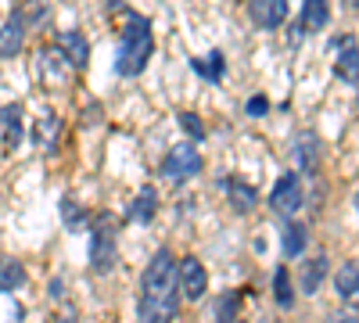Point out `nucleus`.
Listing matches in <instances>:
<instances>
[{
  "instance_id": "nucleus-30",
  "label": "nucleus",
  "mask_w": 359,
  "mask_h": 323,
  "mask_svg": "<svg viewBox=\"0 0 359 323\" xmlns=\"http://www.w3.org/2000/svg\"><path fill=\"white\" fill-rule=\"evenodd\" d=\"M54 323H79V316H76L72 309H65V312H57V316H54Z\"/></svg>"
},
{
  "instance_id": "nucleus-9",
  "label": "nucleus",
  "mask_w": 359,
  "mask_h": 323,
  "mask_svg": "<svg viewBox=\"0 0 359 323\" xmlns=\"http://www.w3.org/2000/svg\"><path fill=\"white\" fill-rule=\"evenodd\" d=\"M327 22H331V4L327 0H302V15H298V25L291 29V43H298L306 33H320Z\"/></svg>"
},
{
  "instance_id": "nucleus-19",
  "label": "nucleus",
  "mask_w": 359,
  "mask_h": 323,
  "mask_svg": "<svg viewBox=\"0 0 359 323\" xmlns=\"http://www.w3.org/2000/svg\"><path fill=\"white\" fill-rule=\"evenodd\" d=\"M280 248H284V255L287 259H298L306 252V245H309V230H306V223H294V219H284V226H280Z\"/></svg>"
},
{
  "instance_id": "nucleus-17",
  "label": "nucleus",
  "mask_w": 359,
  "mask_h": 323,
  "mask_svg": "<svg viewBox=\"0 0 359 323\" xmlns=\"http://www.w3.org/2000/svg\"><path fill=\"white\" fill-rule=\"evenodd\" d=\"M327 273H331V259H327V255H316V259L302 262V277H298V291H302V295H316L320 284L327 280Z\"/></svg>"
},
{
  "instance_id": "nucleus-12",
  "label": "nucleus",
  "mask_w": 359,
  "mask_h": 323,
  "mask_svg": "<svg viewBox=\"0 0 359 323\" xmlns=\"http://www.w3.org/2000/svg\"><path fill=\"white\" fill-rule=\"evenodd\" d=\"M334 47H338L334 76H338L341 83L355 86V83H359V47H355V40H352V36H338V40H334Z\"/></svg>"
},
{
  "instance_id": "nucleus-31",
  "label": "nucleus",
  "mask_w": 359,
  "mask_h": 323,
  "mask_svg": "<svg viewBox=\"0 0 359 323\" xmlns=\"http://www.w3.org/2000/svg\"><path fill=\"white\" fill-rule=\"evenodd\" d=\"M62 291H65L62 277H54V280H50V295H54V298H62Z\"/></svg>"
},
{
  "instance_id": "nucleus-14",
  "label": "nucleus",
  "mask_w": 359,
  "mask_h": 323,
  "mask_svg": "<svg viewBox=\"0 0 359 323\" xmlns=\"http://www.w3.org/2000/svg\"><path fill=\"white\" fill-rule=\"evenodd\" d=\"M57 50L65 54V62L72 65V72H83L86 65H90V43H86V36L83 33H62L57 36Z\"/></svg>"
},
{
  "instance_id": "nucleus-15",
  "label": "nucleus",
  "mask_w": 359,
  "mask_h": 323,
  "mask_svg": "<svg viewBox=\"0 0 359 323\" xmlns=\"http://www.w3.org/2000/svg\"><path fill=\"white\" fill-rule=\"evenodd\" d=\"M320 158H323V144L313 133L294 137V162H298V169H302V176H313L320 169Z\"/></svg>"
},
{
  "instance_id": "nucleus-3",
  "label": "nucleus",
  "mask_w": 359,
  "mask_h": 323,
  "mask_svg": "<svg viewBox=\"0 0 359 323\" xmlns=\"http://www.w3.org/2000/svg\"><path fill=\"white\" fill-rule=\"evenodd\" d=\"M115 259H118V248H115V219L101 212V219L94 223V233H90V266L94 273H111L115 270Z\"/></svg>"
},
{
  "instance_id": "nucleus-5",
  "label": "nucleus",
  "mask_w": 359,
  "mask_h": 323,
  "mask_svg": "<svg viewBox=\"0 0 359 323\" xmlns=\"http://www.w3.org/2000/svg\"><path fill=\"white\" fill-rule=\"evenodd\" d=\"M302 176L298 172H284L280 180L273 184V191H269V209H273L280 219H291L298 209H302Z\"/></svg>"
},
{
  "instance_id": "nucleus-1",
  "label": "nucleus",
  "mask_w": 359,
  "mask_h": 323,
  "mask_svg": "<svg viewBox=\"0 0 359 323\" xmlns=\"http://www.w3.org/2000/svg\"><path fill=\"white\" fill-rule=\"evenodd\" d=\"M180 259L169 248H158L140 277V323H169L180 309V284H176Z\"/></svg>"
},
{
  "instance_id": "nucleus-22",
  "label": "nucleus",
  "mask_w": 359,
  "mask_h": 323,
  "mask_svg": "<svg viewBox=\"0 0 359 323\" xmlns=\"http://www.w3.org/2000/svg\"><path fill=\"white\" fill-rule=\"evenodd\" d=\"M334 291L345 302L359 305V262H345V266L334 273Z\"/></svg>"
},
{
  "instance_id": "nucleus-28",
  "label": "nucleus",
  "mask_w": 359,
  "mask_h": 323,
  "mask_svg": "<svg viewBox=\"0 0 359 323\" xmlns=\"http://www.w3.org/2000/svg\"><path fill=\"white\" fill-rule=\"evenodd\" d=\"M245 111L252 115V119H262V115L269 111V101H266V97L259 94V97H252V101H248V108H245Z\"/></svg>"
},
{
  "instance_id": "nucleus-11",
  "label": "nucleus",
  "mask_w": 359,
  "mask_h": 323,
  "mask_svg": "<svg viewBox=\"0 0 359 323\" xmlns=\"http://www.w3.org/2000/svg\"><path fill=\"white\" fill-rule=\"evenodd\" d=\"M25 22H22V11H15V15H8V22L0 25V57L4 62H11V57H18L22 50H25Z\"/></svg>"
},
{
  "instance_id": "nucleus-29",
  "label": "nucleus",
  "mask_w": 359,
  "mask_h": 323,
  "mask_svg": "<svg viewBox=\"0 0 359 323\" xmlns=\"http://www.w3.org/2000/svg\"><path fill=\"white\" fill-rule=\"evenodd\" d=\"M323 323H359V316L352 309H338V312H327Z\"/></svg>"
},
{
  "instance_id": "nucleus-16",
  "label": "nucleus",
  "mask_w": 359,
  "mask_h": 323,
  "mask_svg": "<svg viewBox=\"0 0 359 323\" xmlns=\"http://www.w3.org/2000/svg\"><path fill=\"white\" fill-rule=\"evenodd\" d=\"M155 212H158V191H155V187H140L137 198L130 201V209H126V219L147 226V223L155 219Z\"/></svg>"
},
{
  "instance_id": "nucleus-2",
  "label": "nucleus",
  "mask_w": 359,
  "mask_h": 323,
  "mask_svg": "<svg viewBox=\"0 0 359 323\" xmlns=\"http://www.w3.org/2000/svg\"><path fill=\"white\" fill-rule=\"evenodd\" d=\"M151 54H155L151 22L137 11H130L126 25H123V40H118V50H115V76L137 79L147 69V62H151Z\"/></svg>"
},
{
  "instance_id": "nucleus-4",
  "label": "nucleus",
  "mask_w": 359,
  "mask_h": 323,
  "mask_svg": "<svg viewBox=\"0 0 359 323\" xmlns=\"http://www.w3.org/2000/svg\"><path fill=\"white\" fill-rule=\"evenodd\" d=\"M201 169H205V162H201L194 144H176V148L165 155L158 172H162V180H169V184H187V180H194Z\"/></svg>"
},
{
  "instance_id": "nucleus-33",
  "label": "nucleus",
  "mask_w": 359,
  "mask_h": 323,
  "mask_svg": "<svg viewBox=\"0 0 359 323\" xmlns=\"http://www.w3.org/2000/svg\"><path fill=\"white\" fill-rule=\"evenodd\" d=\"M237 323H245V319H237Z\"/></svg>"
},
{
  "instance_id": "nucleus-26",
  "label": "nucleus",
  "mask_w": 359,
  "mask_h": 323,
  "mask_svg": "<svg viewBox=\"0 0 359 323\" xmlns=\"http://www.w3.org/2000/svg\"><path fill=\"white\" fill-rule=\"evenodd\" d=\"M62 223H65L69 230H86V226H90V216L83 212V205H76L72 198H65V201H62Z\"/></svg>"
},
{
  "instance_id": "nucleus-18",
  "label": "nucleus",
  "mask_w": 359,
  "mask_h": 323,
  "mask_svg": "<svg viewBox=\"0 0 359 323\" xmlns=\"http://www.w3.org/2000/svg\"><path fill=\"white\" fill-rule=\"evenodd\" d=\"M223 191H226V198H230V205H233V212H241V216L252 212L255 201H259L255 187L245 184V180H237V176H226V180H223Z\"/></svg>"
},
{
  "instance_id": "nucleus-32",
  "label": "nucleus",
  "mask_w": 359,
  "mask_h": 323,
  "mask_svg": "<svg viewBox=\"0 0 359 323\" xmlns=\"http://www.w3.org/2000/svg\"><path fill=\"white\" fill-rule=\"evenodd\" d=\"M352 205H355V212H359V191H355V198H352Z\"/></svg>"
},
{
  "instance_id": "nucleus-20",
  "label": "nucleus",
  "mask_w": 359,
  "mask_h": 323,
  "mask_svg": "<svg viewBox=\"0 0 359 323\" xmlns=\"http://www.w3.org/2000/svg\"><path fill=\"white\" fill-rule=\"evenodd\" d=\"M25 280H29V273H25L22 262H18V259H11V255H0V295H8V291L25 287Z\"/></svg>"
},
{
  "instance_id": "nucleus-7",
  "label": "nucleus",
  "mask_w": 359,
  "mask_h": 323,
  "mask_svg": "<svg viewBox=\"0 0 359 323\" xmlns=\"http://www.w3.org/2000/svg\"><path fill=\"white\" fill-rule=\"evenodd\" d=\"M36 69H40V83H47V86H65L72 79V65L65 62V54L57 50V43L54 47H40Z\"/></svg>"
},
{
  "instance_id": "nucleus-21",
  "label": "nucleus",
  "mask_w": 359,
  "mask_h": 323,
  "mask_svg": "<svg viewBox=\"0 0 359 323\" xmlns=\"http://www.w3.org/2000/svg\"><path fill=\"white\" fill-rule=\"evenodd\" d=\"M191 69H194L201 79H208V83H223V76H226V57H223L219 50H208L205 57H191Z\"/></svg>"
},
{
  "instance_id": "nucleus-10",
  "label": "nucleus",
  "mask_w": 359,
  "mask_h": 323,
  "mask_svg": "<svg viewBox=\"0 0 359 323\" xmlns=\"http://www.w3.org/2000/svg\"><path fill=\"white\" fill-rule=\"evenodd\" d=\"M25 137V111L22 104H4L0 108V140H4V151H18V144Z\"/></svg>"
},
{
  "instance_id": "nucleus-8",
  "label": "nucleus",
  "mask_w": 359,
  "mask_h": 323,
  "mask_svg": "<svg viewBox=\"0 0 359 323\" xmlns=\"http://www.w3.org/2000/svg\"><path fill=\"white\" fill-rule=\"evenodd\" d=\"M291 8H287V0H248V18L266 29V33H273V29H280L287 22Z\"/></svg>"
},
{
  "instance_id": "nucleus-6",
  "label": "nucleus",
  "mask_w": 359,
  "mask_h": 323,
  "mask_svg": "<svg viewBox=\"0 0 359 323\" xmlns=\"http://www.w3.org/2000/svg\"><path fill=\"white\" fill-rule=\"evenodd\" d=\"M176 284H180V295H184L187 302L205 298V291H208V273H205V266H201V259H194V255L180 259Z\"/></svg>"
},
{
  "instance_id": "nucleus-25",
  "label": "nucleus",
  "mask_w": 359,
  "mask_h": 323,
  "mask_svg": "<svg viewBox=\"0 0 359 323\" xmlns=\"http://www.w3.org/2000/svg\"><path fill=\"white\" fill-rule=\"evenodd\" d=\"M22 22L25 29H40L43 22H50V0H29L22 8Z\"/></svg>"
},
{
  "instance_id": "nucleus-24",
  "label": "nucleus",
  "mask_w": 359,
  "mask_h": 323,
  "mask_svg": "<svg viewBox=\"0 0 359 323\" xmlns=\"http://www.w3.org/2000/svg\"><path fill=\"white\" fill-rule=\"evenodd\" d=\"M273 302L287 312L294 309V284H291V270L287 266H277L273 270Z\"/></svg>"
},
{
  "instance_id": "nucleus-13",
  "label": "nucleus",
  "mask_w": 359,
  "mask_h": 323,
  "mask_svg": "<svg viewBox=\"0 0 359 323\" xmlns=\"http://www.w3.org/2000/svg\"><path fill=\"white\" fill-rule=\"evenodd\" d=\"M33 140H36V148L43 155L57 151V140H62V119H57V111H50V108L40 111V119L33 126Z\"/></svg>"
},
{
  "instance_id": "nucleus-27",
  "label": "nucleus",
  "mask_w": 359,
  "mask_h": 323,
  "mask_svg": "<svg viewBox=\"0 0 359 323\" xmlns=\"http://www.w3.org/2000/svg\"><path fill=\"white\" fill-rule=\"evenodd\" d=\"M176 123H180V130H184L191 140H205V137H208V133H205V123H201V115H194V111H180Z\"/></svg>"
},
{
  "instance_id": "nucleus-23",
  "label": "nucleus",
  "mask_w": 359,
  "mask_h": 323,
  "mask_svg": "<svg viewBox=\"0 0 359 323\" xmlns=\"http://www.w3.org/2000/svg\"><path fill=\"white\" fill-rule=\"evenodd\" d=\"M241 309H245V295H241V291H226V295L216 298L212 319L216 323H237V319H241Z\"/></svg>"
}]
</instances>
